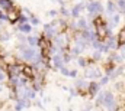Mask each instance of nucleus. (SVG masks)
<instances>
[{
	"label": "nucleus",
	"mask_w": 125,
	"mask_h": 111,
	"mask_svg": "<svg viewBox=\"0 0 125 111\" xmlns=\"http://www.w3.org/2000/svg\"><path fill=\"white\" fill-rule=\"evenodd\" d=\"M102 105H105L108 110H114L116 107V103H115V98L111 92H103V103Z\"/></svg>",
	"instance_id": "1"
},
{
	"label": "nucleus",
	"mask_w": 125,
	"mask_h": 111,
	"mask_svg": "<svg viewBox=\"0 0 125 111\" xmlns=\"http://www.w3.org/2000/svg\"><path fill=\"white\" fill-rule=\"evenodd\" d=\"M94 35H96V38L99 39V42H102V40H105V39L111 35V29H108L105 25H103V26H99V28H96Z\"/></svg>",
	"instance_id": "2"
},
{
	"label": "nucleus",
	"mask_w": 125,
	"mask_h": 111,
	"mask_svg": "<svg viewBox=\"0 0 125 111\" xmlns=\"http://www.w3.org/2000/svg\"><path fill=\"white\" fill-rule=\"evenodd\" d=\"M22 58L25 61H35L38 58V54L32 48H25V49H22Z\"/></svg>",
	"instance_id": "3"
},
{
	"label": "nucleus",
	"mask_w": 125,
	"mask_h": 111,
	"mask_svg": "<svg viewBox=\"0 0 125 111\" xmlns=\"http://www.w3.org/2000/svg\"><path fill=\"white\" fill-rule=\"evenodd\" d=\"M21 75H23L25 78H28V79H33L35 78V69L29 66V65H23L22 66V72H21Z\"/></svg>",
	"instance_id": "4"
},
{
	"label": "nucleus",
	"mask_w": 125,
	"mask_h": 111,
	"mask_svg": "<svg viewBox=\"0 0 125 111\" xmlns=\"http://www.w3.org/2000/svg\"><path fill=\"white\" fill-rule=\"evenodd\" d=\"M86 7H87V10L90 12V13H100L102 12V4L99 3V1H93V3H90V4H86Z\"/></svg>",
	"instance_id": "5"
},
{
	"label": "nucleus",
	"mask_w": 125,
	"mask_h": 111,
	"mask_svg": "<svg viewBox=\"0 0 125 111\" xmlns=\"http://www.w3.org/2000/svg\"><path fill=\"white\" fill-rule=\"evenodd\" d=\"M18 17H19V13L15 7L6 12V19H9L10 22H18Z\"/></svg>",
	"instance_id": "6"
},
{
	"label": "nucleus",
	"mask_w": 125,
	"mask_h": 111,
	"mask_svg": "<svg viewBox=\"0 0 125 111\" xmlns=\"http://www.w3.org/2000/svg\"><path fill=\"white\" fill-rule=\"evenodd\" d=\"M99 87H100V84L92 82L89 87H87V91H89V94H90V95H96V94L99 92Z\"/></svg>",
	"instance_id": "7"
},
{
	"label": "nucleus",
	"mask_w": 125,
	"mask_h": 111,
	"mask_svg": "<svg viewBox=\"0 0 125 111\" xmlns=\"http://www.w3.org/2000/svg\"><path fill=\"white\" fill-rule=\"evenodd\" d=\"M84 74H86V77H90V78H96V77L99 78V77H100V75H99V71H97L96 68H89V69H86Z\"/></svg>",
	"instance_id": "8"
},
{
	"label": "nucleus",
	"mask_w": 125,
	"mask_h": 111,
	"mask_svg": "<svg viewBox=\"0 0 125 111\" xmlns=\"http://www.w3.org/2000/svg\"><path fill=\"white\" fill-rule=\"evenodd\" d=\"M108 49H115L116 46H118V40L115 39V38H109V40L106 42V45H105Z\"/></svg>",
	"instance_id": "9"
},
{
	"label": "nucleus",
	"mask_w": 125,
	"mask_h": 111,
	"mask_svg": "<svg viewBox=\"0 0 125 111\" xmlns=\"http://www.w3.org/2000/svg\"><path fill=\"white\" fill-rule=\"evenodd\" d=\"M82 9H83V4H76V6L73 7V10H71V15H73L74 17H79V15H80Z\"/></svg>",
	"instance_id": "10"
},
{
	"label": "nucleus",
	"mask_w": 125,
	"mask_h": 111,
	"mask_svg": "<svg viewBox=\"0 0 125 111\" xmlns=\"http://www.w3.org/2000/svg\"><path fill=\"white\" fill-rule=\"evenodd\" d=\"M19 30H21V32H23V33H31L32 25H29V23H23V25H19Z\"/></svg>",
	"instance_id": "11"
},
{
	"label": "nucleus",
	"mask_w": 125,
	"mask_h": 111,
	"mask_svg": "<svg viewBox=\"0 0 125 111\" xmlns=\"http://www.w3.org/2000/svg\"><path fill=\"white\" fill-rule=\"evenodd\" d=\"M93 23H94V26H96V28H99V26H103V25H105V20H103L100 16H97V17L93 20Z\"/></svg>",
	"instance_id": "12"
},
{
	"label": "nucleus",
	"mask_w": 125,
	"mask_h": 111,
	"mask_svg": "<svg viewBox=\"0 0 125 111\" xmlns=\"http://www.w3.org/2000/svg\"><path fill=\"white\" fill-rule=\"evenodd\" d=\"M106 10H108L109 15H112V13L115 12V4H114L112 1H108V4H106Z\"/></svg>",
	"instance_id": "13"
},
{
	"label": "nucleus",
	"mask_w": 125,
	"mask_h": 111,
	"mask_svg": "<svg viewBox=\"0 0 125 111\" xmlns=\"http://www.w3.org/2000/svg\"><path fill=\"white\" fill-rule=\"evenodd\" d=\"M26 42H28L31 46H35V45H36V42H38V39H36V38H33V36H28V38H26Z\"/></svg>",
	"instance_id": "14"
},
{
	"label": "nucleus",
	"mask_w": 125,
	"mask_h": 111,
	"mask_svg": "<svg viewBox=\"0 0 125 111\" xmlns=\"http://www.w3.org/2000/svg\"><path fill=\"white\" fill-rule=\"evenodd\" d=\"M77 26H79V28H83V30H84V29H87V23H86L84 19H80L79 23H77Z\"/></svg>",
	"instance_id": "15"
},
{
	"label": "nucleus",
	"mask_w": 125,
	"mask_h": 111,
	"mask_svg": "<svg viewBox=\"0 0 125 111\" xmlns=\"http://www.w3.org/2000/svg\"><path fill=\"white\" fill-rule=\"evenodd\" d=\"M102 103H103V92H100V94L97 95V98H96V105H102Z\"/></svg>",
	"instance_id": "16"
},
{
	"label": "nucleus",
	"mask_w": 125,
	"mask_h": 111,
	"mask_svg": "<svg viewBox=\"0 0 125 111\" xmlns=\"http://www.w3.org/2000/svg\"><path fill=\"white\" fill-rule=\"evenodd\" d=\"M118 9H119L121 12L125 10V0H118Z\"/></svg>",
	"instance_id": "17"
},
{
	"label": "nucleus",
	"mask_w": 125,
	"mask_h": 111,
	"mask_svg": "<svg viewBox=\"0 0 125 111\" xmlns=\"http://www.w3.org/2000/svg\"><path fill=\"white\" fill-rule=\"evenodd\" d=\"M60 71H61L62 75H67V77H68V74H70V71H68L67 68H64V66H61V68H60Z\"/></svg>",
	"instance_id": "18"
},
{
	"label": "nucleus",
	"mask_w": 125,
	"mask_h": 111,
	"mask_svg": "<svg viewBox=\"0 0 125 111\" xmlns=\"http://www.w3.org/2000/svg\"><path fill=\"white\" fill-rule=\"evenodd\" d=\"M29 19H31V23H32V25H39V20H38L36 17H33V16H31Z\"/></svg>",
	"instance_id": "19"
},
{
	"label": "nucleus",
	"mask_w": 125,
	"mask_h": 111,
	"mask_svg": "<svg viewBox=\"0 0 125 111\" xmlns=\"http://www.w3.org/2000/svg\"><path fill=\"white\" fill-rule=\"evenodd\" d=\"M108 81H109V77H103V78L100 79V84L105 85V84H108Z\"/></svg>",
	"instance_id": "20"
},
{
	"label": "nucleus",
	"mask_w": 125,
	"mask_h": 111,
	"mask_svg": "<svg viewBox=\"0 0 125 111\" xmlns=\"http://www.w3.org/2000/svg\"><path fill=\"white\" fill-rule=\"evenodd\" d=\"M79 63H80L82 66H86V59H83V58H80V59H79Z\"/></svg>",
	"instance_id": "21"
},
{
	"label": "nucleus",
	"mask_w": 125,
	"mask_h": 111,
	"mask_svg": "<svg viewBox=\"0 0 125 111\" xmlns=\"http://www.w3.org/2000/svg\"><path fill=\"white\" fill-rule=\"evenodd\" d=\"M115 111H125V107H118Z\"/></svg>",
	"instance_id": "22"
},
{
	"label": "nucleus",
	"mask_w": 125,
	"mask_h": 111,
	"mask_svg": "<svg viewBox=\"0 0 125 111\" xmlns=\"http://www.w3.org/2000/svg\"><path fill=\"white\" fill-rule=\"evenodd\" d=\"M50 15H51V16H55V15H57V12H55V10H51V12H50Z\"/></svg>",
	"instance_id": "23"
},
{
	"label": "nucleus",
	"mask_w": 125,
	"mask_h": 111,
	"mask_svg": "<svg viewBox=\"0 0 125 111\" xmlns=\"http://www.w3.org/2000/svg\"><path fill=\"white\" fill-rule=\"evenodd\" d=\"M82 111H90V108H84V110H82Z\"/></svg>",
	"instance_id": "24"
}]
</instances>
